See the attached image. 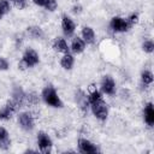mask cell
I'll use <instances>...</instances> for the list:
<instances>
[{
    "instance_id": "6da1fadb",
    "label": "cell",
    "mask_w": 154,
    "mask_h": 154,
    "mask_svg": "<svg viewBox=\"0 0 154 154\" xmlns=\"http://www.w3.org/2000/svg\"><path fill=\"white\" fill-rule=\"evenodd\" d=\"M41 97L43 100V102L49 106V107H53V108H61L64 106L57 89L52 85V84H48L46 85L42 91H41Z\"/></svg>"
},
{
    "instance_id": "7a4b0ae2",
    "label": "cell",
    "mask_w": 154,
    "mask_h": 154,
    "mask_svg": "<svg viewBox=\"0 0 154 154\" xmlns=\"http://www.w3.org/2000/svg\"><path fill=\"white\" fill-rule=\"evenodd\" d=\"M38 63H40L38 53L34 48L29 47V48H26L24 51V53L22 55V60L18 64V67L22 69V70H25V69H30V67L36 66Z\"/></svg>"
},
{
    "instance_id": "3957f363",
    "label": "cell",
    "mask_w": 154,
    "mask_h": 154,
    "mask_svg": "<svg viewBox=\"0 0 154 154\" xmlns=\"http://www.w3.org/2000/svg\"><path fill=\"white\" fill-rule=\"evenodd\" d=\"M89 107L94 114V117L101 122H105L108 117V106L106 103V101L103 100V97L97 99L93 102L89 103Z\"/></svg>"
},
{
    "instance_id": "277c9868",
    "label": "cell",
    "mask_w": 154,
    "mask_h": 154,
    "mask_svg": "<svg viewBox=\"0 0 154 154\" xmlns=\"http://www.w3.org/2000/svg\"><path fill=\"white\" fill-rule=\"evenodd\" d=\"M36 143L38 147V150L43 154H48L52 152L53 148V141L49 137L48 134H46L45 131H38L37 136H36Z\"/></svg>"
},
{
    "instance_id": "5b68a950",
    "label": "cell",
    "mask_w": 154,
    "mask_h": 154,
    "mask_svg": "<svg viewBox=\"0 0 154 154\" xmlns=\"http://www.w3.org/2000/svg\"><path fill=\"white\" fill-rule=\"evenodd\" d=\"M18 125L22 130L24 131H31L34 128H35V119H34V116L28 112V111H24V112H20L18 114Z\"/></svg>"
},
{
    "instance_id": "8992f818",
    "label": "cell",
    "mask_w": 154,
    "mask_h": 154,
    "mask_svg": "<svg viewBox=\"0 0 154 154\" xmlns=\"http://www.w3.org/2000/svg\"><path fill=\"white\" fill-rule=\"evenodd\" d=\"M77 146H78V150L81 153H83V154H96V153H100L99 147L94 142H91L90 140L84 138V137L78 138Z\"/></svg>"
},
{
    "instance_id": "52a82bcc",
    "label": "cell",
    "mask_w": 154,
    "mask_h": 154,
    "mask_svg": "<svg viewBox=\"0 0 154 154\" xmlns=\"http://www.w3.org/2000/svg\"><path fill=\"white\" fill-rule=\"evenodd\" d=\"M100 90L102 94L106 95H114L116 94V81L113 79L112 76L109 75H105L101 78V83H100Z\"/></svg>"
},
{
    "instance_id": "ba28073f",
    "label": "cell",
    "mask_w": 154,
    "mask_h": 154,
    "mask_svg": "<svg viewBox=\"0 0 154 154\" xmlns=\"http://www.w3.org/2000/svg\"><path fill=\"white\" fill-rule=\"evenodd\" d=\"M109 28L114 32H126L129 29H131L126 22V18H123L120 16H114L109 20Z\"/></svg>"
},
{
    "instance_id": "9c48e42d",
    "label": "cell",
    "mask_w": 154,
    "mask_h": 154,
    "mask_svg": "<svg viewBox=\"0 0 154 154\" xmlns=\"http://www.w3.org/2000/svg\"><path fill=\"white\" fill-rule=\"evenodd\" d=\"M17 108L18 106L12 99L7 100L6 103L0 108V120H10L14 114V112L17 111Z\"/></svg>"
},
{
    "instance_id": "30bf717a",
    "label": "cell",
    "mask_w": 154,
    "mask_h": 154,
    "mask_svg": "<svg viewBox=\"0 0 154 154\" xmlns=\"http://www.w3.org/2000/svg\"><path fill=\"white\" fill-rule=\"evenodd\" d=\"M61 29L65 36L71 37L76 31V23L71 17H69L67 14H64L61 17Z\"/></svg>"
},
{
    "instance_id": "8fae6325",
    "label": "cell",
    "mask_w": 154,
    "mask_h": 154,
    "mask_svg": "<svg viewBox=\"0 0 154 154\" xmlns=\"http://www.w3.org/2000/svg\"><path fill=\"white\" fill-rule=\"evenodd\" d=\"M143 120L150 128L154 125V105L152 102H147L143 108Z\"/></svg>"
},
{
    "instance_id": "7c38bea8",
    "label": "cell",
    "mask_w": 154,
    "mask_h": 154,
    "mask_svg": "<svg viewBox=\"0 0 154 154\" xmlns=\"http://www.w3.org/2000/svg\"><path fill=\"white\" fill-rule=\"evenodd\" d=\"M52 47H53L54 51H57L59 53H63V54L70 53V46H69V43L66 42V40L64 37H55L54 41H53Z\"/></svg>"
},
{
    "instance_id": "4fadbf2b",
    "label": "cell",
    "mask_w": 154,
    "mask_h": 154,
    "mask_svg": "<svg viewBox=\"0 0 154 154\" xmlns=\"http://www.w3.org/2000/svg\"><path fill=\"white\" fill-rule=\"evenodd\" d=\"M25 91L23 90V88L20 85H14L12 88V100L16 102V105L18 107H20L24 101H25Z\"/></svg>"
},
{
    "instance_id": "5bb4252c",
    "label": "cell",
    "mask_w": 154,
    "mask_h": 154,
    "mask_svg": "<svg viewBox=\"0 0 154 154\" xmlns=\"http://www.w3.org/2000/svg\"><path fill=\"white\" fill-rule=\"evenodd\" d=\"M81 37L85 42V45H93L95 42V31L91 26H83L81 31Z\"/></svg>"
},
{
    "instance_id": "9a60e30c",
    "label": "cell",
    "mask_w": 154,
    "mask_h": 154,
    "mask_svg": "<svg viewBox=\"0 0 154 154\" xmlns=\"http://www.w3.org/2000/svg\"><path fill=\"white\" fill-rule=\"evenodd\" d=\"M85 42L83 41L82 37L79 36H76L72 38V42H71V46H70V51H72V53L75 54H81L84 52L85 49Z\"/></svg>"
},
{
    "instance_id": "2e32d148",
    "label": "cell",
    "mask_w": 154,
    "mask_h": 154,
    "mask_svg": "<svg viewBox=\"0 0 154 154\" xmlns=\"http://www.w3.org/2000/svg\"><path fill=\"white\" fill-rule=\"evenodd\" d=\"M10 146H11L10 134L4 126H0V149L6 150L10 148Z\"/></svg>"
},
{
    "instance_id": "e0dca14e",
    "label": "cell",
    "mask_w": 154,
    "mask_h": 154,
    "mask_svg": "<svg viewBox=\"0 0 154 154\" xmlns=\"http://www.w3.org/2000/svg\"><path fill=\"white\" fill-rule=\"evenodd\" d=\"M75 65V57L71 54V53H66L63 55V58L60 59V66L64 69V70H72Z\"/></svg>"
},
{
    "instance_id": "ac0fdd59",
    "label": "cell",
    "mask_w": 154,
    "mask_h": 154,
    "mask_svg": "<svg viewBox=\"0 0 154 154\" xmlns=\"http://www.w3.org/2000/svg\"><path fill=\"white\" fill-rule=\"evenodd\" d=\"M76 102L79 105V107L85 111L89 107V101H88V95L83 90H78L76 93Z\"/></svg>"
},
{
    "instance_id": "d6986e66",
    "label": "cell",
    "mask_w": 154,
    "mask_h": 154,
    "mask_svg": "<svg viewBox=\"0 0 154 154\" xmlns=\"http://www.w3.org/2000/svg\"><path fill=\"white\" fill-rule=\"evenodd\" d=\"M26 31H28L29 36H30V37H32V38H35V40L42 38V37L45 36V32H43V30H42V29H41L40 26H37V25L28 26Z\"/></svg>"
},
{
    "instance_id": "ffe728a7",
    "label": "cell",
    "mask_w": 154,
    "mask_h": 154,
    "mask_svg": "<svg viewBox=\"0 0 154 154\" xmlns=\"http://www.w3.org/2000/svg\"><path fill=\"white\" fill-rule=\"evenodd\" d=\"M141 81L144 85H150L154 81V75L150 70H143L141 72Z\"/></svg>"
},
{
    "instance_id": "44dd1931",
    "label": "cell",
    "mask_w": 154,
    "mask_h": 154,
    "mask_svg": "<svg viewBox=\"0 0 154 154\" xmlns=\"http://www.w3.org/2000/svg\"><path fill=\"white\" fill-rule=\"evenodd\" d=\"M142 49H143L144 53L152 54L154 52V42H153V40H150V38L144 40L143 43H142Z\"/></svg>"
},
{
    "instance_id": "7402d4cb",
    "label": "cell",
    "mask_w": 154,
    "mask_h": 154,
    "mask_svg": "<svg viewBox=\"0 0 154 154\" xmlns=\"http://www.w3.org/2000/svg\"><path fill=\"white\" fill-rule=\"evenodd\" d=\"M126 22H128V24H129V26L130 28H132L134 25H136L138 22H140V16H138V13H131L128 18H126Z\"/></svg>"
},
{
    "instance_id": "603a6c76",
    "label": "cell",
    "mask_w": 154,
    "mask_h": 154,
    "mask_svg": "<svg viewBox=\"0 0 154 154\" xmlns=\"http://www.w3.org/2000/svg\"><path fill=\"white\" fill-rule=\"evenodd\" d=\"M57 7H58V2H57V0H46L45 6H43V8H46V10L49 11V12L55 11Z\"/></svg>"
},
{
    "instance_id": "cb8c5ba5",
    "label": "cell",
    "mask_w": 154,
    "mask_h": 154,
    "mask_svg": "<svg viewBox=\"0 0 154 154\" xmlns=\"http://www.w3.org/2000/svg\"><path fill=\"white\" fill-rule=\"evenodd\" d=\"M0 11L6 14L11 11V2L8 0H0Z\"/></svg>"
},
{
    "instance_id": "d4e9b609",
    "label": "cell",
    "mask_w": 154,
    "mask_h": 154,
    "mask_svg": "<svg viewBox=\"0 0 154 154\" xmlns=\"http://www.w3.org/2000/svg\"><path fill=\"white\" fill-rule=\"evenodd\" d=\"M25 100H26L29 103L35 105V103H37V101H38V96H37L36 93L32 91V93H29V94L25 95Z\"/></svg>"
},
{
    "instance_id": "484cf974",
    "label": "cell",
    "mask_w": 154,
    "mask_h": 154,
    "mask_svg": "<svg viewBox=\"0 0 154 154\" xmlns=\"http://www.w3.org/2000/svg\"><path fill=\"white\" fill-rule=\"evenodd\" d=\"M10 69V63L6 58L0 57V71H7Z\"/></svg>"
},
{
    "instance_id": "4316f807",
    "label": "cell",
    "mask_w": 154,
    "mask_h": 154,
    "mask_svg": "<svg viewBox=\"0 0 154 154\" xmlns=\"http://www.w3.org/2000/svg\"><path fill=\"white\" fill-rule=\"evenodd\" d=\"M10 2H12L17 8L23 10L26 7V0H8Z\"/></svg>"
},
{
    "instance_id": "83f0119b",
    "label": "cell",
    "mask_w": 154,
    "mask_h": 154,
    "mask_svg": "<svg viewBox=\"0 0 154 154\" xmlns=\"http://www.w3.org/2000/svg\"><path fill=\"white\" fill-rule=\"evenodd\" d=\"M36 6H38V7H43L45 6V2H46V0H31Z\"/></svg>"
},
{
    "instance_id": "f1b7e54d",
    "label": "cell",
    "mask_w": 154,
    "mask_h": 154,
    "mask_svg": "<svg viewBox=\"0 0 154 154\" xmlns=\"http://www.w3.org/2000/svg\"><path fill=\"white\" fill-rule=\"evenodd\" d=\"M81 10H82V7H81V6H73V8H72V11H73L75 13H79V12H81Z\"/></svg>"
},
{
    "instance_id": "f546056e",
    "label": "cell",
    "mask_w": 154,
    "mask_h": 154,
    "mask_svg": "<svg viewBox=\"0 0 154 154\" xmlns=\"http://www.w3.org/2000/svg\"><path fill=\"white\" fill-rule=\"evenodd\" d=\"M2 16H4V13H2V12H1V11H0V19H1V18H2Z\"/></svg>"
}]
</instances>
